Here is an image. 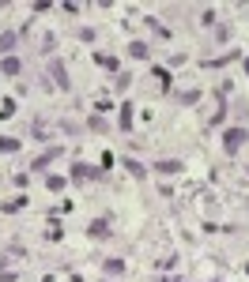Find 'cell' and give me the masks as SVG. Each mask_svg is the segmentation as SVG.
Segmentation results:
<instances>
[{
  "mask_svg": "<svg viewBox=\"0 0 249 282\" xmlns=\"http://www.w3.org/2000/svg\"><path fill=\"white\" fill-rule=\"evenodd\" d=\"M245 139H249L245 128H227V132H223V151H227V154H238Z\"/></svg>",
  "mask_w": 249,
  "mask_h": 282,
  "instance_id": "obj_1",
  "label": "cell"
},
{
  "mask_svg": "<svg viewBox=\"0 0 249 282\" xmlns=\"http://www.w3.org/2000/svg\"><path fill=\"white\" fill-rule=\"evenodd\" d=\"M49 75H53V83L61 87V91H68V68H64V61H53L49 64Z\"/></svg>",
  "mask_w": 249,
  "mask_h": 282,
  "instance_id": "obj_2",
  "label": "cell"
},
{
  "mask_svg": "<svg viewBox=\"0 0 249 282\" xmlns=\"http://www.w3.org/2000/svg\"><path fill=\"white\" fill-rule=\"evenodd\" d=\"M155 170H159V173H181V170H185V162H178V158H162V162H155Z\"/></svg>",
  "mask_w": 249,
  "mask_h": 282,
  "instance_id": "obj_3",
  "label": "cell"
},
{
  "mask_svg": "<svg viewBox=\"0 0 249 282\" xmlns=\"http://www.w3.org/2000/svg\"><path fill=\"white\" fill-rule=\"evenodd\" d=\"M72 177H80V181L83 177H98V170H91L87 162H72Z\"/></svg>",
  "mask_w": 249,
  "mask_h": 282,
  "instance_id": "obj_4",
  "label": "cell"
},
{
  "mask_svg": "<svg viewBox=\"0 0 249 282\" xmlns=\"http://www.w3.org/2000/svg\"><path fill=\"white\" fill-rule=\"evenodd\" d=\"M121 132H132V102L121 105Z\"/></svg>",
  "mask_w": 249,
  "mask_h": 282,
  "instance_id": "obj_5",
  "label": "cell"
},
{
  "mask_svg": "<svg viewBox=\"0 0 249 282\" xmlns=\"http://www.w3.org/2000/svg\"><path fill=\"white\" fill-rule=\"evenodd\" d=\"M12 49H15V34H12V31H4V34H0V57L12 53Z\"/></svg>",
  "mask_w": 249,
  "mask_h": 282,
  "instance_id": "obj_6",
  "label": "cell"
},
{
  "mask_svg": "<svg viewBox=\"0 0 249 282\" xmlns=\"http://www.w3.org/2000/svg\"><path fill=\"white\" fill-rule=\"evenodd\" d=\"M19 151V139H12V135H0V154H15Z\"/></svg>",
  "mask_w": 249,
  "mask_h": 282,
  "instance_id": "obj_7",
  "label": "cell"
},
{
  "mask_svg": "<svg viewBox=\"0 0 249 282\" xmlns=\"http://www.w3.org/2000/svg\"><path fill=\"white\" fill-rule=\"evenodd\" d=\"M57 154H61V147H53V151H45V154H42V158H34V170H45V166H49V162L57 158Z\"/></svg>",
  "mask_w": 249,
  "mask_h": 282,
  "instance_id": "obj_8",
  "label": "cell"
},
{
  "mask_svg": "<svg viewBox=\"0 0 249 282\" xmlns=\"http://www.w3.org/2000/svg\"><path fill=\"white\" fill-rule=\"evenodd\" d=\"M102 271H106V275H124V260H106Z\"/></svg>",
  "mask_w": 249,
  "mask_h": 282,
  "instance_id": "obj_9",
  "label": "cell"
},
{
  "mask_svg": "<svg viewBox=\"0 0 249 282\" xmlns=\"http://www.w3.org/2000/svg\"><path fill=\"white\" fill-rule=\"evenodd\" d=\"M94 64H102V68H110V72H117V57H110V53H98V57H94Z\"/></svg>",
  "mask_w": 249,
  "mask_h": 282,
  "instance_id": "obj_10",
  "label": "cell"
},
{
  "mask_svg": "<svg viewBox=\"0 0 249 282\" xmlns=\"http://www.w3.org/2000/svg\"><path fill=\"white\" fill-rule=\"evenodd\" d=\"M129 53L136 57V61H147V53H151V49H147L143 42H132V45H129Z\"/></svg>",
  "mask_w": 249,
  "mask_h": 282,
  "instance_id": "obj_11",
  "label": "cell"
},
{
  "mask_svg": "<svg viewBox=\"0 0 249 282\" xmlns=\"http://www.w3.org/2000/svg\"><path fill=\"white\" fill-rule=\"evenodd\" d=\"M19 72H23V64L15 57H4V75H19Z\"/></svg>",
  "mask_w": 249,
  "mask_h": 282,
  "instance_id": "obj_12",
  "label": "cell"
},
{
  "mask_svg": "<svg viewBox=\"0 0 249 282\" xmlns=\"http://www.w3.org/2000/svg\"><path fill=\"white\" fill-rule=\"evenodd\" d=\"M124 170H129L132 177H147V170H143L140 162H132V158H124Z\"/></svg>",
  "mask_w": 249,
  "mask_h": 282,
  "instance_id": "obj_13",
  "label": "cell"
},
{
  "mask_svg": "<svg viewBox=\"0 0 249 282\" xmlns=\"http://www.w3.org/2000/svg\"><path fill=\"white\" fill-rule=\"evenodd\" d=\"M94 233H98V237H106V233H110V230H106V226H102V222H91V237H94Z\"/></svg>",
  "mask_w": 249,
  "mask_h": 282,
  "instance_id": "obj_14",
  "label": "cell"
},
{
  "mask_svg": "<svg viewBox=\"0 0 249 282\" xmlns=\"http://www.w3.org/2000/svg\"><path fill=\"white\" fill-rule=\"evenodd\" d=\"M162 282H185V278H162Z\"/></svg>",
  "mask_w": 249,
  "mask_h": 282,
  "instance_id": "obj_15",
  "label": "cell"
},
{
  "mask_svg": "<svg viewBox=\"0 0 249 282\" xmlns=\"http://www.w3.org/2000/svg\"><path fill=\"white\" fill-rule=\"evenodd\" d=\"M245 75H249V57H245Z\"/></svg>",
  "mask_w": 249,
  "mask_h": 282,
  "instance_id": "obj_16",
  "label": "cell"
}]
</instances>
